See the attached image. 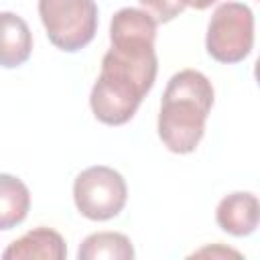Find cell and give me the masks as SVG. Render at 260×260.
<instances>
[{"mask_svg":"<svg viewBox=\"0 0 260 260\" xmlns=\"http://www.w3.org/2000/svg\"><path fill=\"white\" fill-rule=\"evenodd\" d=\"M30 51L32 35L26 20L14 12H0V67H20Z\"/></svg>","mask_w":260,"mask_h":260,"instance_id":"7","label":"cell"},{"mask_svg":"<svg viewBox=\"0 0 260 260\" xmlns=\"http://www.w3.org/2000/svg\"><path fill=\"white\" fill-rule=\"evenodd\" d=\"M258 213H260V207H258L256 195L248 191H236L225 195L219 201L215 209V221L223 232L242 238L256 230Z\"/></svg>","mask_w":260,"mask_h":260,"instance_id":"6","label":"cell"},{"mask_svg":"<svg viewBox=\"0 0 260 260\" xmlns=\"http://www.w3.org/2000/svg\"><path fill=\"white\" fill-rule=\"evenodd\" d=\"M138 2L142 4L144 12H148L156 22L173 20L187 6V0H138Z\"/></svg>","mask_w":260,"mask_h":260,"instance_id":"11","label":"cell"},{"mask_svg":"<svg viewBox=\"0 0 260 260\" xmlns=\"http://www.w3.org/2000/svg\"><path fill=\"white\" fill-rule=\"evenodd\" d=\"M30 209V191L14 175L0 173V230H12L24 221Z\"/></svg>","mask_w":260,"mask_h":260,"instance_id":"9","label":"cell"},{"mask_svg":"<svg viewBox=\"0 0 260 260\" xmlns=\"http://www.w3.org/2000/svg\"><path fill=\"white\" fill-rule=\"evenodd\" d=\"M213 106L211 81L195 69L175 73L162 93L158 112V138L177 154L197 148L205 132V120Z\"/></svg>","mask_w":260,"mask_h":260,"instance_id":"2","label":"cell"},{"mask_svg":"<svg viewBox=\"0 0 260 260\" xmlns=\"http://www.w3.org/2000/svg\"><path fill=\"white\" fill-rule=\"evenodd\" d=\"M39 16L49 41L67 53L83 49L98 30L93 0H39Z\"/></svg>","mask_w":260,"mask_h":260,"instance_id":"3","label":"cell"},{"mask_svg":"<svg viewBox=\"0 0 260 260\" xmlns=\"http://www.w3.org/2000/svg\"><path fill=\"white\" fill-rule=\"evenodd\" d=\"M156 20L140 8H120L110 22V43L91 87L93 116L108 126L126 124L156 79Z\"/></svg>","mask_w":260,"mask_h":260,"instance_id":"1","label":"cell"},{"mask_svg":"<svg viewBox=\"0 0 260 260\" xmlns=\"http://www.w3.org/2000/svg\"><path fill=\"white\" fill-rule=\"evenodd\" d=\"M79 260H132L134 258V248L128 236L120 232H98L87 236L79 250H77Z\"/></svg>","mask_w":260,"mask_h":260,"instance_id":"10","label":"cell"},{"mask_svg":"<svg viewBox=\"0 0 260 260\" xmlns=\"http://www.w3.org/2000/svg\"><path fill=\"white\" fill-rule=\"evenodd\" d=\"M254 47V14L242 2H223L215 8L205 37L207 53L219 63H240Z\"/></svg>","mask_w":260,"mask_h":260,"instance_id":"4","label":"cell"},{"mask_svg":"<svg viewBox=\"0 0 260 260\" xmlns=\"http://www.w3.org/2000/svg\"><path fill=\"white\" fill-rule=\"evenodd\" d=\"M217 0H187V6H191V8H195V10H205V8H209L211 4H215Z\"/></svg>","mask_w":260,"mask_h":260,"instance_id":"12","label":"cell"},{"mask_svg":"<svg viewBox=\"0 0 260 260\" xmlns=\"http://www.w3.org/2000/svg\"><path fill=\"white\" fill-rule=\"evenodd\" d=\"M128 197L124 177L106 165H95L81 171L73 183V201L77 211L93 221L116 217Z\"/></svg>","mask_w":260,"mask_h":260,"instance_id":"5","label":"cell"},{"mask_svg":"<svg viewBox=\"0 0 260 260\" xmlns=\"http://www.w3.org/2000/svg\"><path fill=\"white\" fill-rule=\"evenodd\" d=\"M67 256L65 240L59 232L49 228H35L14 240L4 252L2 258L6 260H20V258H45V260H63Z\"/></svg>","mask_w":260,"mask_h":260,"instance_id":"8","label":"cell"}]
</instances>
